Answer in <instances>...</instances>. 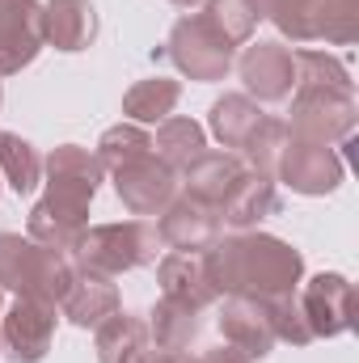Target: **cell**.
<instances>
[{
  "instance_id": "cell-24",
  "label": "cell",
  "mask_w": 359,
  "mask_h": 363,
  "mask_svg": "<svg viewBox=\"0 0 359 363\" xmlns=\"http://www.w3.org/2000/svg\"><path fill=\"white\" fill-rule=\"evenodd\" d=\"M148 338L161 347V351H186L194 338H199V308L178 304L170 296H161V304L148 313Z\"/></svg>"
},
{
  "instance_id": "cell-32",
  "label": "cell",
  "mask_w": 359,
  "mask_h": 363,
  "mask_svg": "<svg viewBox=\"0 0 359 363\" xmlns=\"http://www.w3.org/2000/svg\"><path fill=\"white\" fill-rule=\"evenodd\" d=\"M140 363H203V359H194V355H186V351H144V359Z\"/></svg>"
},
{
  "instance_id": "cell-6",
  "label": "cell",
  "mask_w": 359,
  "mask_h": 363,
  "mask_svg": "<svg viewBox=\"0 0 359 363\" xmlns=\"http://www.w3.org/2000/svg\"><path fill=\"white\" fill-rule=\"evenodd\" d=\"M355 89H330V85H296L287 131L309 144H347L355 135Z\"/></svg>"
},
{
  "instance_id": "cell-9",
  "label": "cell",
  "mask_w": 359,
  "mask_h": 363,
  "mask_svg": "<svg viewBox=\"0 0 359 363\" xmlns=\"http://www.w3.org/2000/svg\"><path fill=\"white\" fill-rule=\"evenodd\" d=\"M55 338V304L17 296L13 308L0 317V342L9 347L13 363H43Z\"/></svg>"
},
{
  "instance_id": "cell-18",
  "label": "cell",
  "mask_w": 359,
  "mask_h": 363,
  "mask_svg": "<svg viewBox=\"0 0 359 363\" xmlns=\"http://www.w3.org/2000/svg\"><path fill=\"white\" fill-rule=\"evenodd\" d=\"M279 211V190H275V178L270 174H258V169H245L237 186L224 194L220 203V224H233V228H254L258 220H267Z\"/></svg>"
},
{
  "instance_id": "cell-22",
  "label": "cell",
  "mask_w": 359,
  "mask_h": 363,
  "mask_svg": "<svg viewBox=\"0 0 359 363\" xmlns=\"http://www.w3.org/2000/svg\"><path fill=\"white\" fill-rule=\"evenodd\" d=\"M263 118H267V114L258 110L254 97H245V93H224V97L211 106V135H216L224 148H245V144L254 140V131H258Z\"/></svg>"
},
{
  "instance_id": "cell-33",
  "label": "cell",
  "mask_w": 359,
  "mask_h": 363,
  "mask_svg": "<svg viewBox=\"0 0 359 363\" xmlns=\"http://www.w3.org/2000/svg\"><path fill=\"white\" fill-rule=\"evenodd\" d=\"M203 363H254V359H245L241 351H233V347H216V351H207L203 355Z\"/></svg>"
},
{
  "instance_id": "cell-19",
  "label": "cell",
  "mask_w": 359,
  "mask_h": 363,
  "mask_svg": "<svg viewBox=\"0 0 359 363\" xmlns=\"http://www.w3.org/2000/svg\"><path fill=\"white\" fill-rule=\"evenodd\" d=\"M43 38L55 51H85L97 38V9L89 0H47L43 4Z\"/></svg>"
},
{
  "instance_id": "cell-21",
  "label": "cell",
  "mask_w": 359,
  "mask_h": 363,
  "mask_svg": "<svg viewBox=\"0 0 359 363\" xmlns=\"http://www.w3.org/2000/svg\"><path fill=\"white\" fill-rule=\"evenodd\" d=\"M97 363H140L148 351V321L131 313H114L97 325Z\"/></svg>"
},
{
  "instance_id": "cell-30",
  "label": "cell",
  "mask_w": 359,
  "mask_h": 363,
  "mask_svg": "<svg viewBox=\"0 0 359 363\" xmlns=\"http://www.w3.org/2000/svg\"><path fill=\"white\" fill-rule=\"evenodd\" d=\"M287 123L283 118H263L258 123V131H254V140L245 144V157H250V169H258V174H270L275 178V165H279V152H283V144H287Z\"/></svg>"
},
{
  "instance_id": "cell-16",
  "label": "cell",
  "mask_w": 359,
  "mask_h": 363,
  "mask_svg": "<svg viewBox=\"0 0 359 363\" xmlns=\"http://www.w3.org/2000/svg\"><path fill=\"white\" fill-rule=\"evenodd\" d=\"M72 325H81V330H97L106 317H114L118 313V287H114V279H106V274H93V271H72L68 279V291L60 296V304H55Z\"/></svg>"
},
{
  "instance_id": "cell-7",
  "label": "cell",
  "mask_w": 359,
  "mask_h": 363,
  "mask_svg": "<svg viewBox=\"0 0 359 363\" xmlns=\"http://www.w3.org/2000/svg\"><path fill=\"white\" fill-rule=\"evenodd\" d=\"M233 51L237 47H228L211 30V21L203 13L182 17L178 26L170 30V60H174V68H178L182 77H190V81H203V85L224 81L228 68H233Z\"/></svg>"
},
{
  "instance_id": "cell-27",
  "label": "cell",
  "mask_w": 359,
  "mask_h": 363,
  "mask_svg": "<svg viewBox=\"0 0 359 363\" xmlns=\"http://www.w3.org/2000/svg\"><path fill=\"white\" fill-rule=\"evenodd\" d=\"M153 152V135L140 127V123H118V127H110V131H101V140H97V165L101 169H123V165H131V161H140V157H148Z\"/></svg>"
},
{
  "instance_id": "cell-4",
  "label": "cell",
  "mask_w": 359,
  "mask_h": 363,
  "mask_svg": "<svg viewBox=\"0 0 359 363\" xmlns=\"http://www.w3.org/2000/svg\"><path fill=\"white\" fill-rule=\"evenodd\" d=\"M161 254V237L157 228H148L144 220H123V224H97V228H85L77 254H72V267L93 274H127L136 267H148L157 262Z\"/></svg>"
},
{
  "instance_id": "cell-1",
  "label": "cell",
  "mask_w": 359,
  "mask_h": 363,
  "mask_svg": "<svg viewBox=\"0 0 359 363\" xmlns=\"http://www.w3.org/2000/svg\"><path fill=\"white\" fill-rule=\"evenodd\" d=\"M43 169H47V194L30 211V241L72 258L89 228V203L106 169L81 144H60L43 161Z\"/></svg>"
},
{
  "instance_id": "cell-12",
  "label": "cell",
  "mask_w": 359,
  "mask_h": 363,
  "mask_svg": "<svg viewBox=\"0 0 359 363\" xmlns=\"http://www.w3.org/2000/svg\"><path fill=\"white\" fill-rule=\"evenodd\" d=\"M157 237H161V245H170L178 254H203V250H211L220 241V211L190 199V194H182L161 211Z\"/></svg>"
},
{
  "instance_id": "cell-2",
  "label": "cell",
  "mask_w": 359,
  "mask_h": 363,
  "mask_svg": "<svg viewBox=\"0 0 359 363\" xmlns=\"http://www.w3.org/2000/svg\"><path fill=\"white\" fill-rule=\"evenodd\" d=\"M203 258L220 296H250V300L292 296L304 274L300 250L267 233H250V228L216 241L211 250H203Z\"/></svg>"
},
{
  "instance_id": "cell-35",
  "label": "cell",
  "mask_w": 359,
  "mask_h": 363,
  "mask_svg": "<svg viewBox=\"0 0 359 363\" xmlns=\"http://www.w3.org/2000/svg\"><path fill=\"white\" fill-rule=\"evenodd\" d=\"M0 97H4V93H0Z\"/></svg>"
},
{
  "instance_id": "cell-15",
  "label": "cell",
  "mask_w": 359,
  "mask_h": 363,
  "mask_svg": "<svg viewBox=\"0 0 359 363\" xmlns=\"http://www.w3.org/2000/svg\"><path fill=\"white\" fill-rule=\"evenodd\" d=\"M220 330H224V342L233 351H241L245 359H267L275 351V330H270L267 300L228 296V304L220 313Z\"/></svg>"
},
{
  "instance_id": "cell-28",
  "label": "cell",
  "mask_w": 359,
  "mask_h": 363,
  "mask_svg": "<svg viewBox=\"0 0 359 363\" xmlns=\"http://www.w3.org/2000/svg\"><path fill=\"white\" fill-rule=\"evenodd\" d=\"M0 178L9 182L17 194H30L43 178V157L34 152V144H26L21 135L0 131Z\"/></svg>"
},
{
  "instance_id": "cell-8",
  "label": "cell",
  "mask_w": 359,
  "mask_h": 363,
  "mask_svg": "<svg viewBox=\"0 0 359 363\" xmlns=\"http://www.w3.org/2000/svg\"><path fill=\"white\" fill-rule=\"evenodd\" d=\"M275 178L292 186L296 194H330L343 186V157L326 144H309V140L287 135L279 165H275Z\"/></svg>"
},
{
  "instance_id": "cell-10",
  "label": "cell",
  "mask_w": 359,
  "mask_h": 363,
  "mask_svg": "<svg viewBox=\"0 0 359 363\" xmlns=\"http://www.w3.org/2000/svg\"><path fill=\"white\" fill-rule=\"evenodd\" d=\"M114 190L131 216H161L178 199V174L148 152V157L114 169Z\"/></svg>"
},
{
  "instance_id": "cell-29",
  "label": "cell",
  "mask_w": 359,
  "mask_h": 363,
  "mask_svg": "<svg viewBox=\"0 0 359 363\" xmlns=\"http://www.w3.org/2000/svg\"><path fill=\"white\" fill-rule=\"evenodd\" d=\"M296 60V85H330V89H355L351 72L330 51H292Z\"/></svg>"
},
{
  "instance_id": "cell-14",
  "label": "cell",
  "mask_w": 359,
  "mask_h": 363,
  "mask_svg": "<svg viewBox=\"0 0 359 363\" xmlns=\"http://www.w3.org/2000/svg\"><path fill=\"white\" fill-rule=\"evenodd\" d=\"M241 81H245V97H258V101H283L296 89V60L287 47L279 43H254L245 47L241 55Z\"/></svg>"
},
{
  "instance_id": "cell-23",
  "label": "cell",
  "mask_w": 359,
  "mask_h": 363,
  "mask_svg": "<svg viewBox=\"0 0 359 363\" xmlns=\"http://www.w3.org/2000/svg\"><path fill=\"white\" fill-rule=\"evenodd\" d=\"M203 152H207V135H203V127H199L194 118H174V114H170V118L157 127L153 157L165 161L174 174H182L186 165H194Z\"/></svg>"
},
{
  "instance_id": "cell-25",
  "label": "cell",
  "mask_w": 359,
  "mask_h": 363,
  "mask_svg": "<svg viewBox=\"0 0 359 363\" xmlns=\"http://www.w3.org/2000/svg\"><path fill=\"white\" fill-rule=\"evenodd\" d=\"M178 81H165V77H148V81H136L127 97H123V114L131 123H165L178 106Z\"/></svg>"
},
{
  "instance_id": "cell-34",
  "label": "cell",
  "mask_w": 359,
  "mask_h": 363,
  "mask_svg": "<svg viewBox=\"0 0 359 363\" xmlns=\"http://www.w3.org/2000/svg\"><path fill=\"white\" fill-rule=\"evenodd\" d=\"M170 4H178V9H194L199 0H170Z\"/></svg>"
},
{
  "instance_id": "cell-26",
  "label": "cell",
  "mask_w": 359,
  "mask_h": 363,
  "mask_svg": "<svg viewBox=\"0 0 359 363\" xmlns=\"http://www.w3.org/2000/svg\"><path fill=\"white\" fill-rule=\"evenodd\" d=\"M203 17L211 21V30L228 47H241V43L254 38V30L263 21V9H258V0H207Z\"/></svg>"
},
{
  "instance_id": "cell-17",
  "label": "cell",
  "mask_w": 359,
  "mask_h": 363,
  "mask_svg": "<svg viewBox=\"0 0 359 363\" xmlns=\"http://www.w3.org/2000/svg\"><path fill=\"white\" fill-rule=\"evenodd\" d=\"M157 279H161V291L178 304H190V308H207L220 300L216 283H211V271H207V258L203 254H165L157 262Z\"/></svg>"
},
{
  "instance_id": "cell-3",
  "label": "cell",
  "mask_w": 359,
  "mask_h": 363,
  "mask_svg": "<svg viewBox=\"0 0 359 363\" xmlns=\"http://www.w3.org/2000/svg\"><path fill=\"white\" fill-rule=\"evenodd\" d=\"M72 271L77 267L68 262V254H55V250H47L30 237H17V233H0V291L9 287L17 296L60 304Z\"/></svg>"
},
{
  "instance_id": "cell-20",
  "label": "cell",
  "mask_w": 359,
  "mask_h": 363,
  "mask_svg": "<svg viewBox=\"0 0 359 363\" xmlns=\"http://www.w3.org/2000/svg\"><path fill=\"white\" fill-rule=\"evenodd\" d=\"M241 174H245L241 157H233V152H203L194 165H186V169H182V186H186V194H190V199H199V203H207V207H216V211H220L224 194L237 186Z\"/></svg>"
},
{
  "instance_id": "cell-13",
  "label": "cell",
  "mask_w": 359,
  "mask_h": 363,
  "mask_svg": "<svg viewBox=\"0 0 359 363\" xmlns=\"http://www.w3.org/2000/svg\"><path fill=\"white\" fill-rule=\"evenodd\" d=\"M300 313L313 338H338L351 330V283L343 274H317L300 291Z\"/></svg>"
},
{
  "instance_id": "cell-5",
  "label": "cell",
  "mask_w": 359,
  "mask_h": 363,
  "mask_svg": "<svg viewBox=\"0 0 359 363\" xmlns=\"http://www.w3.org/2000/svg\"><path fill=\"white\" fill-rule=\"evenodd\" d=\"M263 17H270L292 43H355L359 0H258Z\"/></svg>"
},
{
  "instance_id": "cell-11",
  "label": "cell",
  "mask_w": 359,
  "mask_h": 363,
  "mask_svg": "<svg viewBox=\"0 0 359 363\" xmlns=\"http://www.w3.org/2000/svg\"><path fill=\"white\" fill-rule=\"evenodd\" d=\"M43 4L38 0H0V77H13L34 64L43 51Z\"/></svg>"
},
{
  "instance_id": "cell-31",
  "label": "cell",
  "mask_w": 359,
  "mask_h": 363,
  "mask_svg": "<svg viewBox=\"0 0 359 363\" xmlns=\"http://www.w3.org/2000/svg\"><path fill=\"white\" fill-rule=\"evenodd\" d=\"M267 313H270L275 342H292V347H309V342H313V334H309V325H304V313H300V304H296V291L267 300Z\"/></svg>"
}]
</instances>
